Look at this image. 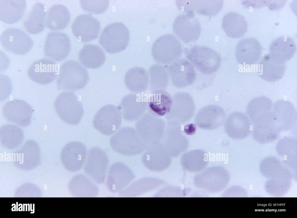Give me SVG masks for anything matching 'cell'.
<instances>
[{
  "label": "cell",
  "mask_w": 297,
  "mask_h": 218,
  "mask_svg": "<svg viewBox=\"0 0 297 218\" xmlns=\"http://www.w3.org/2000/svg\"><path fill=\"white\" fill-rule=\"evenodd\" d=\"M89 80L87 70L77 61L70 60L60 66L57 85L59 90L77 91L83 89Z\"/></svg>",
  "instance_id": "6da1fadb"
},
{
  "label": "cell",
  "mask_w": 297,
  "mask_h": 218,
  "mask_svg": "<svg viewBox=\"0 0 297 218\" xmlns=\"http://www.w3.org/2000/svg\"><path fill=\"white\" fill-rule=\"evenodd\" d=\"M186 57L199 72L210 75L218 71L220 68L222 60L220 54L210 48L195 45L185 49Z\"/></svg>",
  "instance_id": "7a4b0ae2"
},
{
  "label": "cell",
  "mask_w": 297,
  "mask_h": 218,
  "mask_svg": "<svg viewBox=\"0 0 297 218\" xmlns=\"http://www.w3.org/2000/svg\"><path fill=\"white\" fill-rule=\"evenodd\" d=\"M182 53L181 44L178 39L171 34L159 37L154 41L151 54L158 64L167 65L178 59Z\"/></svg>",
  "instance_id": "3957f363"
},
{
  "label": "cell",
  "mask_w": 297,
  "mask_h": 218,
  "mask_svg": "<svg viewBox=\"0 0 297 218\" xmlns=\"http://www.w3.org/2000/svg\"><path fill=\"white\" fill-rule=\"evenodd\" d=\"M129 38V32L127 27L121 22H115L104 28L99 36V42L106 52L114 54L125 49Z\"/></svg>",
  "instance_id": "277c9868"
},
{
  "label": "cell",
  "mask_w": 297,
  "mask_h": 218,
  "mask_svg": "<svg viewBox=\"0 0 297 218\" xmlns=\"http://www.w3.org/2000/svg\"><path fill=\"white\" fill-rule=\"evenodd\" d=\"M54 106L59 118L70 125H78L84 115L82 103L72 91L64 92L59 94L55 101Z\"/></svg>",
  "instance_id": "5b68a950"
},
{
  "label": "cell",
  "mask_w": 297,
  "mask_h": 218,
  "mask_svg": "<svg viewBox=\"0 0 297 218\" xmlns=\"http://www.w3.org/2000/svg\"><path fill=\"white\" fill-rule=\"evenodd\" d=\"M173 104L169 113L165 116L170 123L180 125L189 121L193 116L195 107L193 100L188 93L179 92L173 96Z\"/></svg>",
  "instance_id": "8992f818"
},
{
  "label": "cell",
  "mask_w": 297,
  "mask_h": 218,
  "mask_svg": "<svg viewBox=\"0 0 297 218\" xmlns=\"http://www.w3.org/2000/svg\"><path fill=\"white\" fill-rule=\"evenodd\" d=\"M137 131L143 141L151 145L158 143L165 131L164 121L150 112L140 118L136 124Z\"/></svg>",
  "instance_id": "52a82bcc"
},
{
  "label": "cell",
  "mask_w": 297,
  "mask_h": 218,
  "mask_svg": "<svg viewBox=\"0 0 297 218\" xmlns=\"http://www.w3.org/2000/svg\"><path fill=\"white\" fill-rule=\"evenodd\" d=\"M122 114L118 107L105 105L97 112L93 124L95 129L102 134H113L119 128L122 123Z\"/></svg>",
  "instance_id": "ba28073f"
},
{
  "label": "cell",
  "mask_w": 297,
  "mask_h": 218,
  "mask_svg": "<svg viewBox=\"0 0 297 218\" xmlns=\"http://www.w3.org/2000/svg\"><path fill=\"white\" fill-rule=\"evenodd\" d=\"M1 46L6 51L18 55L28 53L33 42L25 32L18 28H11L4 30L0 36Z\"/></svg>",
  "instance_id": "9c48e42d"
},
{
  "label": "cell",
  "mask_w": 297,
  "mask_h": 218,
  "mask_svg": "<svg viewBox=\"0 0 297 218\" xmlns=\"http://www.w3.org/2000/svg\"><path fill=\"white\" fill-rule=\"evenodd\" d=\"M109 164L106 153L98 147L90 149L84 167L85 173L96 183L103 184L105 180Z\"/></svg>",
  "instance_id": "30bf717a"
},
{
  "label": "cell",
  "mask_w": 297,
  "mask_h": 218,
  "mask_svg": "<svg viewBox=\"0 0 297 218\" xmlns=\"http://www.w3.org/2000/svg\"><path fill=\"white\" fill-rule=\"evenodd\" d=\"M70 39L65 33L51 31L47 35L44 44V53L47 57L56 62L65 60L70 52Z\"/></svg>",
  "instance_id": "8fae6325"
},
{
  "label": "cell",
  "mask_w": 297,
  "mask_h": 218,
  "mask_svg": "<svg viewBox=\"0 0 297 218\" xmlns=\"http://www.w3.org/2000/svg\"><path fill=\"white\" fill-rule=\"evenodd\" d=\"M173 30L181 40L185 43L196 41L201 31L200 24L195 14H180L175 18L173 24Z\"/></svg>",
  "instance_id": "7c38bea8"
},
{
  "label": "cell",
  "mask_w": 297,
  "mask_h": 218,
  "mask_svg": "<svg viewBox=\"0 0 297 218\" xmlns=\"http://www.w3.org/2000/svg\"><path fill=\"white\" fill-rule=\"evenodd\" d=\"M170 80L172 85L182 88L193 84L196 77L194 66L185 58L177 60L168 66Z\"/></svg>",
  "instance_id": "4fadbf2b"
},
{
  "label": "cell",
  "mask_w": 297,
  "mask_h": 218,
  "mask_svg": "<svg viewBox=\"0 0 297 218\" xmlns=\"http://www.w3.org/2000/svg\"><path fill=\"white\" fill-rule=\"evenodd\" d=\"M33 112V110L29 104L19 99L8 101L2 108L3 116L7 120L22 127L30 125Z\"/></svg>",
  "instance_id": "5bb4252c"
},
{
  "label": "cell",
  "mask_w": 297,
  "mask_h": 218,
  "mask_svg": "<svg viewBox=\"0 0 297 218\" xmlns=\"http://www.w3.org/2000/svg\"><path fill=\"white\" fill-rule=\"evenodd\" d=\"M148 99L144 93H132L124 97L118 106L124 118L131 121L140 118L148 107Z\"/></svg>",
  "instance_id": "9a60e30c"
},
{
  "label": "cell",
  "mask_w": 297,
  "mask_h": 218,
  "mask_svg": "<svg viewBox=\"0 0 297 218\" xmlns=\"http://www.w3.org/2000/svg\"><path fill=\"white\" fill-rule=\"evenodd\" d=\"M145 144L137 131L129 127L121 128L110 139L112 149L118 153L124 154L127 153L129 148H138L145 146Z\"/></svg>",
  "instance_id": "2e32d148"
},
{
  "label": "cell",
  "mask_w": 297,
  "mask_h": 218,
  "mask_svg": "<svg viewBox=\"0 0 297 218\" xmlns=\"http://www.w3.org/2000/svg\"><path fill=\"white\" fill-rule=\"evenodd\" d=\"M74 35L83 42L96 39L99 33L101 26L99 21L92 16L86 14L77 16L71 25Z\"/></svg>",
  "instance_id": "e0dca14e"
},
{
  "label": "cell",
  "mask_w": 297,
  "mask_h": 218,
  "mask_svg": "<svg viewBox=\"0 0 297 218\" xmlns=\"http://www.w3.org/2000/svg\"><path fill=\"white\" fill-rule=\"evenodd\" d=\"M87 150L82 143L73 141L67 144L62 149L61 157L66 168L75 172L80 170L86 161Z\"/></svg>",
  "instance_id": "ac0fdd59"
},
{
  "label": "cell",
  "mask_w": 297,
  "mask_h": 218,
  "mask_svg": "<svg viewBox=\"0 0 297 218\" xmlns=\"http://www.w3.org/2000/svg\"><path fill=\"white\" fill-rule=\"evenodd\" d=\"M262 52V46L255 38H243L236 46L235 55L238 63L242 65H252L257 64L260 60Z\"/></svg>",
  "instance_id": "d6986e66"
},
{
  "label": "cell",
  "mask_w": 297,
  "mask_h": 218,
  "mask_svg": "<svg viewBox=\"0 0 297 218\" xmlns=\"http://www.w3.org/2000/svg\"><path fill=\"white\" fill-rule=\"evenodd\" d=\"M58 67L57 64L47 59L35 61L28 69V76L34 82L42 85L50 84L57 77Z\"/></svg>",
  "instance_id": "ffe728a7"
},
{
  "label": "cell",
  "mask_w": 297,
  "mask_h": 218,
  "mask_svg": "<svg viewBox=\"0 0 297 218\" xmlns=\"http://www.w3.org/2000/svg\"><path fill=\"white\" fill-rule=\"evenodd\" d=\"M225 111L221 107L211 105L205 106L198 112L194 121L199 128L206 130H214L220 127L225 120Z\"/></svg>",
  "instance_id": "44dd1931"
},
{
  "label": "cell",
  "mask_w": 297,
  "mask_h": 218,
  "mask_svg": "<svg viewBox=\"0 0 297 218\" xmlns=\"http://www.w3.org/2000/svg\"><path fill=\"white\" fill-rule=\"evenodd\" d=\"M251 123L245 113L234 112L229 115L224 124L225 131L230 138L236 140L247 137L251 132Z\"/></svg>",
  "instance_id": "7402d4cb"
},
{
  "label": "cell",
  "mask_w": 297,
  "mask_h": 218,
  "mask_svg": "<svg viewBox=\"0 0 297 218\" xmlns=\"http://www.w3.org/2000/svg\"><path fill=\"white\" fill-rule=\"evenodd\" d=\"M272 113L281 132L292 129L296 125V111L290 102L277 100L273 105Z\"/></svg>",
  "instance_id": "603a6c76"
},
{
  "label": "cell",
  "mask_w": 297,
  "mask_h": 218,
  "mask_svg": "<svg viewBox=\"0 0 297 218\" xmlns=\"http://www.w3.org/2000/svg\"><path fill=\"white\" fill-rule=\"evenodd\" d=\"M177 3L180 10L186 13L195 12L209 16L217 14L223 5L221 0H180Z\"/></svg>",
  "instance_id": "cb8c5ba5"
},
{
  "label": "cell",
  "mask_w": 297,
  "mask_h": 218,
  "mask_svg": "<svg viewBox=\"0 0 297 218\" xmlns=\"http://www.w3.org/2000/svg\"><path fill=\"white\" fill-rule=\"evenodd\" d=\"M296 50L295 42L290 37L283 35L275 39L269 47L270 54L278 62L284 64L294 55Z\"/></svg>",
  "instance_id": "d4e9b609"
},
{
  "label": "cell",
  "mask_w": 297,
  "mask_h": 218,
  "mask_svg": "<svg viewBox=\"0 0 297 218\" xmlns=\"http://www.w3.org/2000/svg\"><path fill=\"white\" fill-rule=\"evenodd\" d=\"M285 64L280 63L270 54L265 55L258 64L257 73L262 79L269 82H274L281 79L285 71Z\"/></svg>",
  "instance_id": "484cf974"
},
{
  "label": "cell",
  "mask_w": 297,
  "mask_h": 218,
  "mask_svg": "<svg viewBox=\"0 0 297 218\" xmlns=\"http://www.w3.org/2000/svg\"><path fill=\"white\" fill-rule=\"evenodd\" d=\"M124 82L127 89L130 91L137 93H144L149 87L148 72L140 66L131 68L126 72Z\"/></svg>",
  "instance_id": "4316f807"
},
{
  "label": "cell",
  "mask_w": 297,
  "mask_h": 218,
  "mask_svg": "<svg viewBox=\"0 0 297 218\" xmlns=\"http://www.w3.org/2000/svg\"><path fill=\"white\" fill-rule=\"evenodd\" d=\"M165 130L162 144L165 148H171L177 154L186 150L189 146L187 138L183 134L180 125L171 124Z\"/></svg>",
  "instance_id": "83f0119b"
},
{
  "label": "cell",
  "mask_w": 297,
  "mask_h": 218,
  "mask_svg": "<svg viewBox=\"0 0 297 218\" xmlns=\"http://www.w3.org/2000/svg\"><path fill=\"white\" fill-rule=\"evenodd\" d=\"M222 28L226 35L233 38L243 37L248 30V24L244 17L238 13L231 12L224 17Z\"/></svg>",
  "instance_id": "f1b7e54d"
},
{
  "label": "cell",
  "mask_w": 297,
  "mask_h": 218,
  "mask_svg": "<svg viewBox=\"0 0 297 218\" xmlns=\"http://www.w3.org/2000/svg\"><path fill=\"white\" fill-rule=\"evenodd\" d=\"M24 0H0V19L13 24L22 18L26 7Z\"/></svg>",
  "instance_id": "f546056e"
},
{
  "label": "cell",
  "mask_w": 297,
  "mask_h": 218,
  "mask_svg": "<svg viewBox=\"0 0 297 218\" xmlns=\"http://www.w3.org/2000/svg\"><path fill=\"white\" fill-rule=\"evenodd\" d=\"M70 18V12L64 5L57 4L48 9L45 24L49 29L57 31L65 28L69 24Z\"/></svg>",
  "instance_id": "4dcf8cb0"
},
{
  "label": "cell",
  "mask_w": 297,
  "mask_h": 218,
  "mask_svg": "<svg viewBox=\"0 0 297 218\" xmlns=\"http://www.w3.org/2000/svg\"><path fill=\"white\" fill-rule=\"evenodd\" d=\"M79 62L87 68L95 69L100 67L105 62L106 56L99 46L93 44L84 45L78 53Z\"/></svg>",
  "instance_id": "1f68e13d"
},
{
  "label": "cell",
  "mask_w": 297,
  "mask_h": 218,
  "mask_svg": "<svg viewBox=\"0 0 297 218\" xmlns=\"http://www.w3.org/2000/svg\"><path fill=\"white\" fill-rule=\"evenodd\" d=\"M46 15L44 5L39 2L36 3L32 7L27 18L23 21L26 30L32 34L42 32L45 28Z\"/></svg>",
  "instance_id": "d6a6232c"
},
{
  "label": "cell",
  "mask_w": 297,
  "mask_h": 218,
  "mask_svg": "<svg viewBox=\"0 0 297 218\" xmlns=\"http://www.w3.org/2000/svg\"><path fill=\"white\" fill-rule=\"evenodd\" d=\"M172 104V97L165 90L155 91L148 97V107L149 111L157 116L168 114L171 110Z\"/></svg>",
  "instance_id": "836d02e7"
},
{
  "label": "cell",
  "mask_w": 297,
  "mask_h": 218,
  "mask_svg": "<svg viewBox=\"0 0 297 218\" xmlns=\"http://www.w3.org/2000/svg\"><path fill=\"white\" fill-rule=\"evenodd\" d=\"M69 191L76 197H95L99 189L97 185L85 175L79 174L73 177L69 185Z\"/></svg>",
  "instance_id": "e575fe53"
},
{
  "label": "cell",
  "mask_w": 297,
  "mask_h": 218,
  "mask_svg": "<svg viewBox=\"0 0 297 218\" xmlns=\"http://www.w3.org/2000/svg\"><path fill=\"white\" fill-rule=\"evenodd\" d=\"M281 132L274 118L253 126V137L260 143L266 144L275 141L278 138Z\"/></svg>",
  "instance_id": "d590c367"
},
{
  "label": "cell",
  "mask_w": 297,
  "mask_h": 218,
  "mask_svg": "<svg viewBox=\"0 0 297 218\" xmlns=\"http://www.w3.org/2000/svg\"><path fill=\"white\" fill-rule=\"evenodd\" d=\"M148 73L151 94L156 91L166 90L170 81L167 65L154 64L149 67Z\"/></svg>",
  "instance_id": "8d00e7d4"
},
{
  "label": "cell",
  "mask_w": 297,
  "mask_h": 218,
  "mask_svg": "<svg viewBox=\"0 0 297 218\" xmlns=\"http://www.w3.org/2000/svg\"><path fill=\"white\" fill-rule=\"evenodd\" d=\"M273 103L269 98L260 96L252 99L248 103L246 112L252 123L272 113Z\"/></svg>",
  "instance_id": "74e56055"
},
{
  "label": "cell",
  "mask_w": 297,
  "mask_h": 218,
  "mask_svg": "<svg viewBox=\"0 0 297 218\" xmlns=\"http://www.w3.org/2000/svg\"><path fill=\"white\" fill-rule=\"evenodd\" d=\"M24 134L19 127L12 125L7 124L0 128V139L1 145L8 149H15L22 142Z\"/></svg>",
  "instance_id": "f35d334b"
},
{
  "label": "cell",
  "mask_w": 297,
  "mask_h": 218,
  "mask_svg": "<svg viewBox=\"0 0 297 218\" xmlns=\"http://www.w3.org/2000/svg\"><path fill=\"white\" fill-rule=\"evenodd\" d=\"M181 161L182 164L186 170L193 171L202 170L208 163L206 152L200 149L186 152L182 156Z\"/></svg>",
  "instance_id": "ab89813d"
},
{
  "label": "cell",
  "mask_w": 297,
  "mask_h": 218,
  "mask_svg": "<svg viewBox=\"0 0 297 218\" xmlns=\"http://www.w3.org/2000/svg\"><path fill=\"white\" fill-rule=\"evenodd\" d=\"M124 165L120 163H115L109 168L106 179V185L108 190L115 193L123 187L122 178Z\"/></svg>",
  "instance_id": "60d3db41"
},
{
  "label": "cell",
  "mask_w": 297,
  "mask_h": 218,
  "mask_svg": "<svg viewBox=\"0 0 297 218\" xmlns=\"http://www.w3.org/2000/svg\"><path fill=\"white\" fill-rule=\"evenodd\" d=\"M225 171L221 167L219 172H213V174L212 172V174H211L207 170V171L199 176L202 178L199 179L203 180L201 182L203 181V183L202 184L204 185L203 186L205 187L206 186L205 189H210V186H211V191H219L223 188L225 186Z\"/></svg>",
  "instance_id": "b9f144b4"
},
{
  "label": "cell",
  "mask_w": 297,
  "mask_h": 218,
  "mask_svg": "<svg viewBox=\"0 0 297 218\" xmlns=\"http://www.w3.org/2000/svg\"><path fill=\"white\" fill-rule=\"evenodd\" d=\"M81 6L84 10L96 14L102 13L107 9L109 5L108 0L80 1Z\"/></svg>",
  "instance_id": "7bdbcfd3"
},
{
  "label": "cell",
  "mask_w": 297,
  "mask_h": 218,
  "mask_svg": "<svg viewBox=\"0 0 297 218\" xmlns=\"http://www.w3.org/2000/svg\"><path fill=\"white\" fill-rule=\"evenodd\" d=\"M297 138L287 136L280 140L277 143L276 148L279 152L289 153L296 150Z\"/></svg>",
  "instance_id": "ee69618b"
},
{
  "label": "cell",
  "mask_w": 297,
  "mask_h": 218,
  "mask_svg": "<svg viewBox=\"0 0 297 218\" xmlns=\"http://www.w3.org/2000/svg\"><path fill=\"white\" fill-rule=\"evenodd\" d=\"M196 127L195 125L191 123L185 125L184 127V133L187 135L193 134L196 131Z\"/></svg>",
  "instance_id": "f6af8a7d"
}]
</instances>
